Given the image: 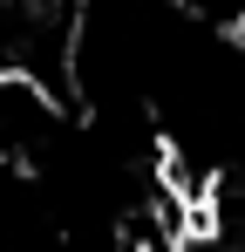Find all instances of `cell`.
Masks as SVG:
<instances>
[{
    "label": "cell",
    "mask_w": 245,
    "mask_h": 252,
    "mask_svg": "<svg viewBox=\"0 0 245 252\" xmlns=\"http://www.w3.org/2000/svg\"><path fill=\"white\" fill-rule=\"evenodd\" d=\"M68 136L55 89L28 68H0V170H41Z\"/></svg>",
    "instance_id": "6da1fadb"
},
{
    "label": "cell",
    "mask_w": 245,
    "mask_h": 252,
    "mask_svg": "<svg viewBox=\"0 0 245 252\" xmlns=\"http://www.w3.org/2000/svg\"><path fill=\"white\" fill-rule=\"evenodd\" d=\"M163 7L211 41H245V0H163Z\"/></svg>",
    "instance_id": "7a4b0ae2"
}]
</instances>
